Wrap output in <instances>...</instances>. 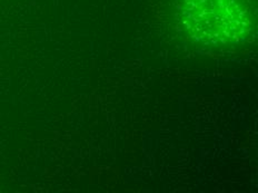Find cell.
<instances>
[{
    "label": "cell",
    "mask_w": 258,
    "mask_h": 193,
    "mask_svg": "<svg viewBox=\"0 0 258 193\" xmlns=\"http://www.w3.org/2000/svg\"><path fill=\"white\" fill-rule=\"evenodd\" d=\"M189 28L198 39L213 44L236 42L245 36L249 16L239 0H185Z\"/></svg>",
    "instance_id": "1"
}]
</instances>
